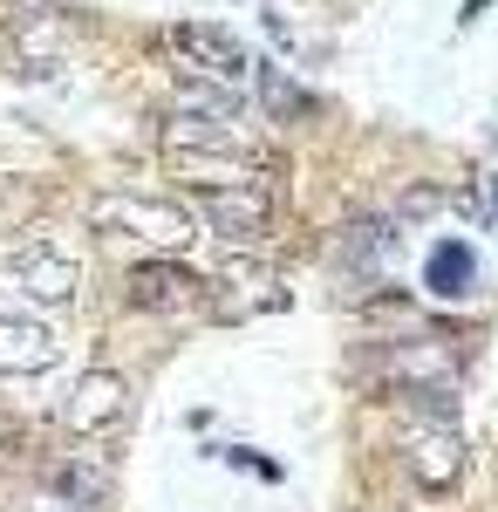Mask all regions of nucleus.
Here are the masks:
<instances>
[{
    "label": "nucleus",
    "mask_w": 498,
    "mask_h": 512,
    "mask_svg": "<svg viewBox=\"0 0 498 512\" xmlns=\"http://www.w3.org/2000/svg\"><path fill=\"white\" fill-rule=\"evenodd\" d=\"M253 76H260V96H267V110H307V96L294 89V82L280 76V69H260L253 62Z\"/></svg>",
    "instance_id": "obj_16"
},
{
    "label": "nucleus",
    "mask_w": 498,
    "mask_h": 512,
    "mask_svg": "<svg viewBox=\"0 0 498 512\" xmlns=\"http://www.w3.org/2000/svg\"><path fill=\"white\" fill-rule=\"evenodd\" d=\"M171 171H178V178H192L198 192H212V185H246V178H267L260 151H171Z\"/></svg>",
    "instance_id": "obj_10"
},
{
    "label": "nucleus",
    "mask_w": 498,
    "mask_h": 512,
    "mask_svg": "<svg viewBox=\"0 0 498 512\" xmlns=\"http://www.w3.org/2000/svg\"><path fill=\"white\" fill-rule=\"evenodd\" d=\"M62 424L76 437H110L130 424V383L116 376V369H89L76 390H69V410H62Z\"/></svg>",
    "instance_id": "obj_8"
},
{
    "label": "nucleus",
    "mask_w": 498,
    "mask_h": 512,
    "mask_svg": "<svg viewBox=\"0 0 498 512\" xmlns=\"http://www.w3.org/2000/svg\"><path fill=\"white\" fill-rule=\"evenodd\" d=\"M7 287L21 301H35V308H69L82 287V267H76V253H62L48 239H28V246L7 253Z\"/></svg>",
    "instance_id": "obj_3"
},
{
    "label": "nucleus",
    "mask_w": 498,
    "mask_h": 512,
    "mask_svg": "<svg viewBox=\"0 0 498 512\" xmlns=\"http://www.w3.org/2000/svg\"><path fill=\"white\" fill-rule=\"evenodd\" d=\"M423 287H430L437 301H464V294L478 287V253H471L464 239H437L430 260H423Z\"/></svg>",
    "instance_id": "obj_11"
},
{
    "label": "nucleus",
    "mask_w": 498,
    "mask_h": 512,
    "mask_svg": "<svg viewBox=\"0 0 498 512\" xmlns=\"http://www.w3.org/2000/svg\"><path fill=\"white\" fill-rule=\"evenodd\" d=\"M396 451H403V472L417 478L423 492H451L464 478V437L458 417H430V410H410L403 431H396Z\"/></svg>",
    "instance_id": "obj_2"
},
{
    "label": "nucleus",
    "mask_w": 498,
    "mask_h": 512,
    "mask_svg": "<svg viewBox=\"0 0 498 512\" xmlns=\"http://www.w3.org/2000/svg\"><path fill=\"white\" fill-rule=\"evenodd\" d=\"M178 110H192V117H232L239 123V89H226V82H205V76H178Z\"/></svg>",
    "instance_id": "obj_14"
},
{
    "label": "nucleus",
    "mask_w": 498,
    "mask_h": 512,
    "mask_svg": "<svg viewBox=\"0 0 498 512\" xmlns=\"http://www.w3.org/2000/svg\"><path fill=\"white\" fill-rule=\"evenodd\" d=\"M171 55H178V76H205V82H226V89H239V82L253 76V55L226 28H198L192 21V28L171 35Z\"/></svg>",
    "instance_id": "obj_6"
},
{
    "label": "nucleus",
    "mask_w": 498,
    "mask_h": 512,
    "mask_svg": "<svg viewBox=\"0 0 498 512\" xmlns=\"http://www.w3.org/2000/svg\"><path fill=\"white\" fill-rule=\"evenodd\" d=\"M123 294H130V308H144V315H198V308H205V280H198L192 267H178V260H144V267H130Z\"/></svg>",
    "instance_id": "obj_7"
},
{
    "label": "nucleus",
    "mask_w": 498,
    "mask_h": 512,
    "mask_svg": "<svg viewBox=\"0 0 498 512\" xmlns=\"http://www.w3.org/2000/svg\"><path fill=\"white\" fill-rule=\"evenodd\" d=\"M21 512H89V506H76L69 492H55V485H48V492H35V499H28Z\"/></svg>",
    "instance_id": "obj_17"
},
{
    "label": "nucleus",
    "mask_w": 498,
    "mask_h": 512,
    "mask_svg": "<svg viewBox=\"0 0 498 512\" xmlns=\"http://www.w3.org/2000/svg\"><path fill=\"white\" fill-rule=\"evenodd\" d=\"M205 308L219 321H253V315L287 308V287H280V274L260 267V260H226V274L205 280Z\"/></svg>",
    "instance_id": "obj_5"
},
{
    "label": "nucleus",
    "mask_w": 498,
    "mask_h": 512,
    "mask_svg": "<svg viewBox=\"0 0 498 512\" xmlns=\"http://www.w3.org/2000/svg\"><path fill=\"white\" fill-rule=\"evenodd\" d=\"M458 212H471V219H485V226L498 233V171H485V178H478V185H471V192L458 198Z\"/></svg>",
    "instance_id": "obj_15"
},
{
    "label": "nucleus",
    "mask_w": 498,
    "mask_h": 512,
    "mask_svg": "<svg viewBox=\"0 0 498 512\" xmlns=\"http://www.w3.org/2000/svg\"><path fill=\"white\" fill-rule=\"evenodd\" d=\"M198 212H205V226L226 239V246H260V239L273 233V192L260 185V178L198 192Z\"/></svg>",
    "instance_id": "obj_4"
},
{
    "label": "nucleus",
    "mask_w": 498,
    "mask_h": 512,
    "mask_svg": "<svg viewBox=\"0 0 498 512\" xmlns=\"http://www.w3.org/2000/svg\"><path fill=\"white\" fill-rule=\"evenodd\" d=\"M62 362V335L35 315H0V376H41Z\"/></svg>",
    "instance_id": "obj_9"
},
{
    "label": "nucleus",
    "mask_w": 498,
    "mask_h": 512,
    "mask_svg": "<svg viewBox=\"0 0 498 512\" xmlns=\"http://www.w3.org/2000/svg\"><path fill=\"white\" fill-rule=\"evenodd\" d=\"M164 151H253V137L232 117H192V110H178L171 130H164Z\"/></svg>",
    "instance_id": "obj_12"
},
{
    "label": "nucleus",
    "mask_w": 498,
    "mask_h": 512,
    "mask_svg": "<svg viewBox=\"0 0 498 512\" xmlns=\"http://www.w3.org/2000/svg\"><path fill=\"white\" fill-rule=\"evenodd\" d=\"M396 246H403V233H396L389 219H362V226L348 233L342 260L355 267V274H389V260H396Z\"/></svg>",
    "instance_id": "obj_13"
},
{
    "label": "nucleus",
    "mask_w": 498,
    "mask_h": 512,
    "mask_svg": "<svg viewBox=\"0 0 498 512\" xmlns=\"http://www.w3.org/2000/svg\"><path fill=\"white\" fill-rule=\"evenodd\" d=\"M89 226L110 239H137L157 253H185L192 246V212L171 198H144V192H103L89 198Z\"/></svg>",
    "instance_id": "obj_1"
}]
</instances>
